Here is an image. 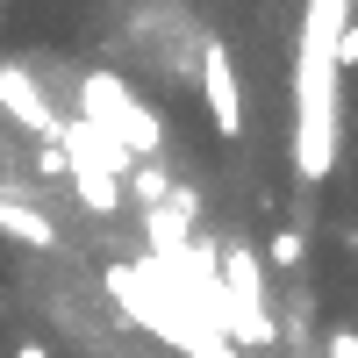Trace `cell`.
<instances>
[{"instance_id": "6da1fadb", "label": "cell", "mask_w": 358, "mask_h": 358, "mask_svg": "<svg viewBox=\"0 0 358 358\" xmlns=\"http://www.w3.org/2000/svg\"><path fill=\"white\" fill-rule=\"evenodd\" d=\"M351 22V0H308L301 8V36H294V172L308 179H330L337 165V79H344V57L337 36Z\"/></svg>"}, {"instance_id": "7a4b0ae2", "label": "cell", "mask_w": 358, "mask_h": 358, "mask_svg": "<svg viewBox=\"0 0 358 358\" xmlns=\"http://www.w3.org/2000/svg\"><path fill=\"white\" fill-rule=\"evenodd\" d=\"M57 143L72 151V187H79V201H86V215H115V208H122L129 172H136L143 158L129 151V143H115L108 129H94L86 115H65Z\"/></svg>"}, {"instance_id": "3957f363", "label": "cell", "mask_w": 358, "mask_h": 358, "mask_svg": "<svg viewBox=\"0 0 358 358\" xmlns=\"http://www.w3.org/2000/svg\"><path fill=\"white\" fill-rule=\"evenodd\" d=\"M72 101H79L72 115H86V122L108 129L115 143H129L136 158H158V151H165V122L136 101V86H122L115 72H86V79L72 86Z\"/></svg>"}, {"instance_id": "277c9868", "label": "cell", "mask_w": 358, "mask_h": 358, "mask_svg": "<svg viewBox=\"0 0 358 358\" xmlns=\"http://www.w3.org/2000/svg\"><path fill=\"white\" fill-rule=\"evenodd\" d=\"M201 101H208L222 136H244V86H236V57H229L222 36L201 43Z\"/></svg>"}, {"instance_id": "5b68a950", "label": "cell", "mask_w": 358, "mask_h": 358, "mask_svg": "<svg viewBox=\"0 0 358 358\" xmlns=\"http://www.w3.org/2000/svg\"><path fill=\"white\" fill-rule=\"evenodd\" d=\"M0 115H15V122H22L29 136H43V143H57V129H65V115L50 108V94H43L22 65H0Z\"/></svg>"}, {"instance_id": "8992f818", "label": "cell", "mask_w": 358, "mask_h": 358, "mask_svg": "<svg viewBox=\"0 0 358 358\" xmlns=\"http://www.w3.org/2000/svg\"><path fill=\"white\" fill-rule=\"evenodd\" d=\"M0 236H15L29 251H57V222L43 215V201H29L15 187H0Z\"/></svg>"}, {"instance_id": "52a82bcc", "label": "cell", "mask_w": 358, "mask_h": 358, "mask_svg": "<svg viewBox=\"0 0 358 358\" xmlns=\"http://www.w3.org/2000/svg\"><path fill=\"white\" fill-rule=\"evenodd\" d=\"M222 280H229L236 301H258V287H265V280H258V251H251V244H229V251H222Z\"/></svg>"}, {"instance_id": "ba28073f", "label": "cell", "mask_w": 358, "mask_h": 358, "mask_svg": "<svg viewBox=\"0 0 358 358\" xmlns=\"http://www.w3.org/2000/svg\"><path fill=\"white\" fill-rule=\"evenodd\" d=\"M129 194H136V201H151V208H165V201H172V179H165V165H158V158H143V165L129 172Z\"/></svg>"}, {"instance_id": "9c48e42d", "label": "cell", "mask_w": 358, "mask_h": 358, "mask_svg": "<svg viewBox=\"0 0 358 358\" xmlns=\"http://www.w3.org/2000/svg\"><path fill=\"white\" fill-rule=\"evenodd\" d=\"M36 179H72V151L65 143H36Z\"/></svg>"}, {"instance_id": "30bf717a", "label": "cell", "mask_w": 358, "mask_h": 358, "mask_svg": "<svg viewBox=\"0 0 358 358\" xmlns=\"http://www.w3.org/2000/svg\"><path fill=\"white\" fill-rule=\"evenodd\" d=\"M322 358H358V330L351 322H337V330L322 337Z\"/></svg>"}, {"instance_id": "8fae6325", "label": "cell", "mask_w": 358, "mask_h": 358, "mask_svg": "<svg viewBox=\"0 0 358 358\" xmlns=\"http://www.w3.org/2000/svg\"><path fill=\"white\" fill-rule=\"evenodd\" d=\"M273 265H301V229H280L273 236Z\"/></svg>"}, {"instance_id": "7c38bea8", "label": "cell", "mask_w": 358, "mask_h": 358, "mask_svg": "<svg viewBox=\"0 0 358 358\" xmlns=\"http://www.w3.org/2000/svg\"><path fill=\"white\" fill-rule=\"evenodd\" d=\"M337 57H344V65H358V22H344V36H337Z\"/></svg>"}, {"instance_id": "4fadbf2b", "label": "cell", "mask_w": 358, "mask_h": 358, "mask_svg": "<svg viewBox=\"0 0 358 358\" xmlns=\"http://www.w3.org/2000/svg\"><path fill=\"white\" fill-rule=\"evenodd\" d=\"M15 358H50V351H43L36 337H29V344H15Z\"/></svg>"}]
</instances>
